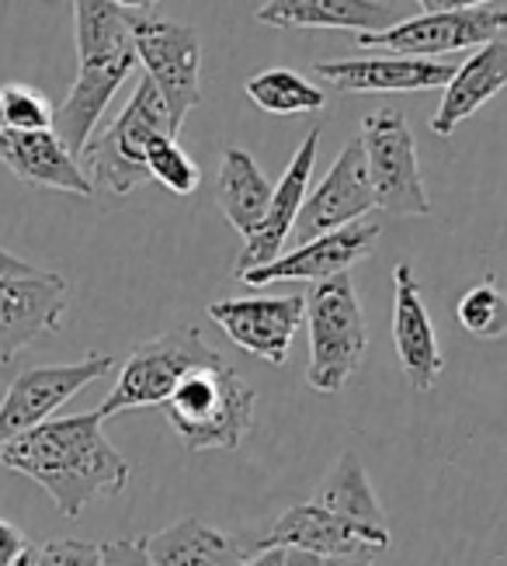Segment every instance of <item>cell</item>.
Returning <instances> with one entry per match:
<instances>
[{
    "instance_id": "9c48e42d",
    "label": "cell",
    "mask_w": 507,
    "mask_h": 566,
    "mask_svg": "<svg viewBox=\"0 0 507 566\" xmlns=\"http://www.w3.org/2000/svg\"><path fill=\"white\" fill-rule=\"evenodd\" d=\"M112 368H115V355L91 352L74 365H39L21 373L8 386L4 400H0V446L45 421H53V413L66 400H74L81 389L108 376Z\"/></svg>"
},
{
    "instance_id": "d6986e66",
    "label": "cell",
    "mask_w": 507,
    "mask_h": 566,
    "mask_svg": "<svg viewBox=\"0 0 507 566\" xmlns=\"http://www.w3.org/2000/svg\"><path fill=\"white\" fill-rule=\"evenodd\" d=\"M0 164H4L18 181L32 188H50L94 199V185L84 175L81 160L63 146L53 129L39 133H0Z\"/></svg>"
},
{
    "instance_id": "f546056e",
    "label": "cell",
    "mask_w": 507,
    "mask_h": 566,
    "mask_svg": "<svg viewBox=\"0 0 507 566\" xmlns=\"http://www.w3.org/2000/svg\"><path fill=\"white\" fill-rule=\"evenodd\" d=\"M102 566H154L142 538H112L102 543Z\"/></svg>"
},
{
    "instance_id": "5b68a950",
    "label": "cell",
    "mask_w": 507,
    "mask_h": 566,
    "mask_svg": "<svg viewBox=\"0 0 507 566\" xmlns=\"http://www.w3.org/2000/svg\"><path fill=\"white\" fill-rule=\"evenodd\" d=\"M220 352L202 337L199 327H178L154 340H142L118 368V379L105 403L98 407L102 417H115L123 410L163 407L178 382L205 361H215Z\"/></svg>"
},
{
    "instance_id": "52a82bcc",
    "label": "cell",
    "mask_w": 507,
    "mask_h": 566,
    "mask_svg": "<svg viewBox=\"0 0 507 566\" xmlns=\"http://www.w3.org/2000/svg\"><path fill=\"white\" fill-rule=\"evenodd\" d=\"M361 154L369 167L376 209L390 216H431V199L421 178L418 146L400 108H382L361 122Z\"/></svg>"
},
{
    "instance_id": "6da1fadb",
    "label": "cell",
    "mask_w": 507,
    "mask_h": 566,
    "mask_svg": "<svg viewBox=\"0 0 507 566\" xmlns=\"http://www.w3.org/2000/svg\"><path fill=\"white\" fill-rule=\"evenodd\" d=\"M98 410L53 417L0 446V465L39 483L63 518H81L94 501L123 497L129 462L102 431Z\"/></svg>"
},
{
    "instance_id": "8d00e7d4",
    "label": "cell",
    "mask_w": 507,
    "mask_h": 566,
    "mask_svg": "<svg viewBox=\"0 0 507 566\" xmlns=\"http://www.w3.org/2000/svg\"><path fill=\"white\" fill-rule=\"evenodd\" d=\"M324 566H372L369 556H341V559H324Z\"/></svg>"
},
{
    "instance_id": "9a60e30c",
    "label": "cell",
    "mask_w": 507,
    "mask_h": 566,
    "mask_svg": "<svg viewBox=\"0 0 507 566\" xmlns=\"http://www.w3.org/2000/svg\"><path fill=\"white\" fill-rule=\"evenodd\" d=\"M70 306V285L56 272L0 279V365L14 361L32 340L56 334Z\"/></svg>"
},
{
    "instance_id": "cb8c5ba5",
    "label": "cell",
    "mask_w": 507,
    "mask_h": 566,
    "mask_svg": "<svg viewBox=\"0 0 507 566\" xmlns=\"http://www.w3.org/2000/svg\"><path fill=\"white\" fill-rule=\"evenodd\" d=\"M313 501L327 511H334V514H345V518H351V522L385 528V511L376 497L366 465H361V459L355 452H341L334 459V465L320 480L317 497Z\"/></svg>"
},
{
    "instance_id": "484cf974",
    "label": "cell",
    "mask_w": 507,
    "mask_h": 566,
    "mask_svg": "<svg viewBox=\"0 0 507 566\" xmlns=\"http://www.w3.org/2000/svg\"><path fill=\"white\" fill-rule=\"evenodd\" d=\"M455 319L479 340H500L507 337V295L494 282H479L455 303Z\"/></svg>"
},
{
    "instance_id": "ac0fdd59",
    "label": "cell",
    "mask_w": 507,
    "mask_h": 566,
    "mask_svg": "<svg viewBox=\"0 0 507 566\" xmlns=\"http://www.w3.org/2000/svg\"><path fill=\"white\" fill-rule=\"evenodd\" d=\"M313 73L345 94H410L445 87L455 66L424 56H372V60H324Z\"/></svg>"
},
{
    "instance_id": "603a6c76",
    "label": "cell",
    "mask_w": 507,
    "mask_h": 566,
    "mask_svg": "<svg viewBox=\"0 0 507 566\" xmlns=\"http://www.w3.org/2000/svg\"><path fill=\"white\" fill-rule=\"evenodd\" d=\"M272 188L275 185L247 150H240V146L223 150L220 175H215V202H220L226 223L244 240L261 227L264 212H268Z\"/></svg>"
},
{
    "instance_id": "8fae6325",
    "label": "cell",
    "mask_w": 507,
    "mask_h": 566,
    "mask_svg": "<svg viewBox=\"0 0 507 566\" xmlns=\"http://www.w3.org/2000/svg\"><path fill=\"white\" fill-rule=\"evenodd\" d=\"M382 227L376 219H355V223L330 230L324 237H313L306 243H299L296 251L278 254L275 261L251 268V272L236 275L244 285H272V282H327L334 275H345L358 261L372 258L376 240H379Z\"/></svg>"
},
{
    "instance_id": "4dcf8cb0",
    "label": "cell",
    "mask_w": 507,
    "mask_h": 566,
    "mask_svg": "<svg viewBox=\"0 0 507 566\" xmlns=\"http://www.w3.org/2000/svg\"><path fill=\"white\" fill-rule=\"evenodd\" d=\"M29 546H32V543L25 538V532H21L18 525H11V522L0 518V566H14L21 556H25Z\"/></svg>"
},
{
    "instance_id": "3957f363",
    "label": "cell",
    "mask_w": 507,
    "mask_h": 566,
    "mask_svg": "<svg viewBox=\"0 0 507 566\" xmlns=\"http://www.w3.org/2000/svg\"><path fill=\"white\" fill-rule=\"evenodd\" d=\"M154 136H178V129L171 126V115H167V105L154 81L142 77L126 108L115 115L108 129L94 133L81 154V167L94 191L102 188L126 199L139 185H147V146Z\"/></svg>"
},
{
    "instance_id": "e0dca14e",
    "label": "cell",
    "mask_w": 507,
    "mask_h": 566,
    "mask_svg": "<svg viewBox=\"0 0 507 566\" xmlns=\"http://www.w3.org/2000/svg\"><path fill=\"white\" fill-rule=\"evenodd\" d=\"M393 344L403 376L418 392H427L439 386L445 373V355L439 348L431 313L421 300V285L414 268L400 261L393 268Z\"/></svg>"
},
{
    "instance_id": "1f68e13d",
    "label": "cell",
    "mask_w": 507,
    "mask_h": 566,
    "mask_svg": "<svg viewBox=\"0 0 507 566\" xmlns=\"http://www.w3.org/2000/svg\"><path fill=\"white\" fill-rule=\"evenodd\" d=\"M42 268H35V264H29V261H21V258H14L11 251H4L0 248V279H25V275H39Z\"/></svg>"
},
{
    "instance_id": "ffe728a7",
    "label": "cell",
    "mask_w": 507,
    "mask_h": 566,
    "mask_svg": "<svg viewBox=\"0 0 507 566\" xmlns=\"http://www.w3.org/2000/svg\"><path fill=\"white\" fill-rule=\"evenodd\" d=\"M272 29H341V32H382L403 21L393 0H268L254 11Z\"/></svg>"
},
{
    "instance_id": "74e56055",
    "label": "cell",
    "mask_w": 507,
    "mask_h": 566,
    "mask_svg": "<svg viewBox=\"0 0 507 566\" xmlns=\"http://www.w3.org/2000/svg\"><path fill=\"white\" fill-rule=\"evenodd\" d=\"M35 553H39V546H29V549H25V556H21L14 566H35Z\"/></svg>"
},
{
    "instance_id": "836d02e7",
    "label": "cell",
    "mask_w": 507,
    "mask_h": 566,
    "mask_svg": "<svg viewBox=\"0 0 507 566\" xmlns=\"http://www.w3.org/2000/svg\"><path fill=\"white\" fill-rule=\"evenodd\" d=\"M240 566H285V549H278V546H261L251 559H244Z\"/></svg>"
},
{
    "instance_id": "e575fe53",
    "label": "cell",
    "mask_w": 507,
    "mask_h": 566,
    "mask_svg": "<svg viewBox=\"0 0 507 566\" xmlns=\"http://www.w3.org/2000/svg\"><path fill=\"white\" fill-rule=\"evenodd\" d=\"M285 566H324V559H320V556H313V553L285 549Z\"/></svg>"
},
{
    "instance_id": "5bb4252c",
    "label": "cell",
    "mask_w": 507,
    "mask_h": 566,
    "mask_svg": "<svg viewBox=\"0 0 507 566\" xmlns=\"http://www.w3.org/2000/svg\"><path fill=\"white\" fill-rule=\"evenodd\" d=\"M136 66H139L136 49H126V53L77 56V81L63 97V105L53 108V133L63 139V146L77 160L84 154V146L91 143V136L98 133V122L105 108L112 105V97L133 77Z\"/></svg>"
},
{
    "instance_id": "277c9868",
    "label": "cell",
    "mask_w": 507,
    "mask_h": 566,
    "mask_svg": "<svg viewBox=\"0 0 507 566\" xmlns=\"http://www.w3.org/2000/svg\"><path fill=\"white\" fill-rule=\"evenodd\" d=\"M306 327H309V365L306 386L317 392H341L358 373L369 348L366 316L358 306L351 275H334L306 292Z\"/></svg>"
},
{
    "instance_id": "d590c367",
    "label": "cell",
    "mask_w": 507,
    "mask_h": 566,
    "mask_svg": "<svg viewBox=\"0 0 507 566\" xmlns=\"http://www.w3.org/2000/svg\"><path fill=\"white\" fill-rule=\"evenodd\" d=\"M112 4L126 8V11H136V14H147L150 8H157L160 0H112Z\"/></svg>"
},
{
    "instance_id": "4316f807",
    "label": "cell",
    "mask_w": 507,
    "mask_h": 566,
    "mask_svg": "<svg viewBox=\"0 0 507 566\" xmlns=\"http://www.w3.org/2000/svg\"><path fill=\"white\" fill-rule=\"evenodd\" d=\"M53 129V105L32 84L0 87V133H39Z\"/></svg>"
},
{
    "instance_id": "f1b7e54d",
    "label": "cell",
    "mask_w": 507,
    "mask_h": 566,
    "mask_svg": "<svg viewBox=\"0 0 507 566\" xmlns=\"http://www.w3.org/2000/svg\"><path fill=\"white\" fill-rule=\"evenodd\" d=\"M35 566H102V546L84 538H50L39 546Z\"/></svg>"
},
{
    "instance_id": "4fadbf2b",
    "label": "cell",
    "mask_w": 507,
    "mask_h": 566,
    "mask_svg": "<svg viewBox=\"0 0 507 566\" xmlns=\"http://www.w3.org/2000/svg\"><path fill=\"white\" fill-rule=\"evenodd\" d=\"M372 209H376V195L369 185L366 154H361V143L351 139L345 150L334 157V164L320 178V185L306 191L303 209H299L296 227H293L296 248L313 237L341 230V227L355 223V219H366Z\"/></svg>"
},
{
    "instance_id": "83f0119b",
    "label": "cell",
    "mask_w": 507,
    "mask_h": 566,
    "mask_svg": "<svg viewBox=\"0 0 507 566\" xmlns=\"http://www.w3.org/2000/svg\"><path fill=\"white\" fill-rule=\"evenodd\" d=\"M147 170H150V181H160L171 195L199 191V167L184 154V146L175 136H154L150 139Z\"/></svg>"
},
{
    "instance_id": "8992f818",
    "label": "cell",
    "mask_w": 507,
    "mask_h": 566,
    "mask_svg": "<svg viewBox=\"0 0 507 566\" xmlns=\"http://www.w3.org/2000/svg\"><path fill=\"white\" fill-rule=\"evenodd\" d=\"M133 42L139 66L160 91L171 126L181 133L188 112L202 105V32L196 24L139 14Z\"/></svg>"
},
{
    "instance_id": "30bf717a",
    "label": "cell",
    "mask_w": 507,
    "mask_h": 566,
    "mask_svg": "<svg viewBox=\"0 0 507 566\" xmlns=\"http://www.w3.org/2000/svg\"><path fill=\"white\" fill-rule=\"evenodd\" d=\"M209 319L247 355L285 365L293 337L306 324V295H247L209 306Z\"/></svg>"
},
{
    "instance_id": "7c38bea8",
    "label": "cell",
    "mask_w": 507,
    "mask_h": 566,
    "mask_svg": "<svg viewBox=\"0 0 507 566\" xmlns=\"http://www.w3.org/2000/svg\"><path fill=\"white\" fill-rule=\"evenodd\" d=\"M261 546L278 549H299L320 559H341V556H376L390 549V528L361 525L345 514H334L317 501H306L288 507L272 525V532L261 538Z\"/></svg>"
},
{
    "instance_id": "d4e9b609",
    "label": "cell",
    "mask_w": 507,
    "mask_h": 566,
    "mask_svg": "<svg viewBox=\"0 0 507 566\" xmlns=\"http://www.w3.org/2000/svg\"><path fill=\"white\" fill-rule=\"evenodd\" d=\"M244 91L251 102L268 115H306V112H320L327 105V94L317 84L285 66L254 73V77H247Z\"/></svg>"
},
{
    "instance_id": "7402d4cb",
    "label": "cell",
    "mask_w": 507,
    "mask_h": 566,
    "mask_svg": "<svg viewBox=\"0 0 507 566\" xmlns=\"http://www.w3.org/2000/svg\"><path fill=\"white\" fill-rule=\"evenodd\" d=\"M142 546L154 566H240L261 549V543H244L199 518H184L157 535H147Z\"/></svg>"
},
{
    "instance_id": "d6a6232c",
    "label": "cell",
    "mask_w": 507,
    "mask_h": 566,
    "mask_svg": "<svg viewBox=\"0 0 507 566\" xmlns=\"http://www.w3.org/2000/svg\"><path fill=\"white\" fill-rule=\"evenodd\" d=\"M494 0H418L424 14L431 11H473V8H490Z\"/></svg>"
},
{
    "instance_id": "7a4b0ae2",
    "label": "cell",
    "mask_w": 507,
    "mask_h": 566,
    "mask_svg": "<svg viewBox=\"0 0 507 566\" xmlns=\"http://www.w3.org/2000/svg\"><path fill=\"white\" fill-rule=\"evenodd\" d=\"M254 386L223 355L191 368L163 403L167 421L188 452L240 449L254 428Z\"/></svg>"
},
{
    "instance_id": "2e32d148",
    "label": "cell",
    "mask_w": 507,
    "mask_h": 566,
    "mask_svg": "<svg viewBox=\"0 0 507 566\" xmlns=\"http://www.w3.org/2000/svg\"><path fill=\"white\" fill-rule=\"evenodd\" d=\"M317 150H320V129H309L299 143L296 157L288 160L282 181L272 188V202L261 219V227L244 240V251H240V258H236L233 275H244V272H251V268H261V264L275 261L278 254H285V243H288V237H293L296 216H299L303 199L309 191L313 167H317Z\"/></svg>"
},
{
    "instance_id": "44dd1931",
    "label": "cell",
    "mask_w": 507,
    "mask_h": 566,
    "mask_svg": "<svg viewBox=\"0 0 507 566\" xmlns=\"http://www.w3.org/2000/svg\"><path fill=\"white\" fill-rule=\"evenodd\" d=\"M507 87V42H487L452 73L445 84L442 105L431 115V133L434 136H452L455 126H463L483 105Z\"/></svg>"
},
{
    "instance_id": "ba28073f",
    "label": "cell",
    "mask_w": 507,
    "mask_h": 566,
    "mask_svg": "<svg viewBox=\"0 0 507 566\" xmlns=\"http://www.w3.org/2000/svg\"><path fill=\"white\" fill-rule=\"evenodd\" d=\"M507 29L504 8H473V11H431L421 18H403L393 29L355 35L358 49H382L393 56H439L455 49H479L494 42Z\"/></svg>"
}]
</instances>
